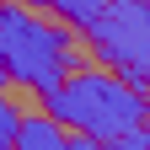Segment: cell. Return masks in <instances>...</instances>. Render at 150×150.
I'll return each instance as SVG.
<instances>
[{"instance_id": "1", "label": "cell", "mask_w": 150, "mask_h": 150, "mask_svg": "<svg viewBox=\"0 0 150 150\" xmlns=\"http://www.w3.org/2000/svg\"><path fill=\"white\" fill-rule=\"evenodd\" d=\"M48 112L75 134L112 145L150 123V97L134 81H118V75H102V70H75L48 91Z\"/></svg>"}, {"instance_id": "2", "label": "cell", "mask_w": 150, "mask_h": 150, "mask_svg": "<svg viewBox=\"0 0 150 150\" xmlns=\"http://www.w3.org/2000/svg\"><path fill=\"white\" fill-rule=\"evenodd\" d=\"M0 38H6L11 81H22V86H32V91L48 97V91L70 75V59H75L70 27L43 22L32 6H22V0H0Z\"/></svg>"}, {"instance_id": "3", "label": "cell", "mask_w": 150, "mask_h": 150, "mask_svg": "<svg viewBox=\"0 0 150 150\" xmlns=\"http://www.w3.org/2000/svg\"><path fill=\"white\" fill-rule=\"evenodd\" d=\"M86 38L112 70H123V81L150 86V0H112Z\"/></svg>"}, {"instance_id": "4", "label": "cell", "mask_w": 150, "mask_h": 150, "mask_svg": "<svg viewBox=\"0 0 150 150\" xmlns=\"http://www.w3.org/2000/svg\"><path fill=\"white\" fill-rule=\"evenodd\" d=\"M16 150H75V139L64 134V123L54 118V112H22Z\"/></svg>"}, {"instance_id": "5", "label": "cell", "mask_w": 150, "mask_h": 150, "mask_svg": "<svg viewBox=\"0 0 150 150\" xmlns=\"http://www.w3.org/2000/svg\"><path fill=\"white\" fill-rule=\"evenodd\" d=\"M43 6H48V11H59V16H64V27H81V32H86V27H97V22H102V11L112 6V0H43Z\"/></svg>"}, {"instance_id": "6", "label": "cell", "mask_w": 150, "mask_h": 150, "mask_svg": "<svg viewBox=\"0 0 150 150\" xmlns=\"http://www.w3.org/2000/svg\"><path fill=\"white\" fill-rule=\"evenodd\" d=\"M16 129H22V112L0 97V150H11V145H16Z\"/></svg>"}, {"instance_id": "7", "label": "cell", "mask_w": 150, "mask_h": 150, "mask_svg": "<svg viewBox=\"0 0 150 150\" xmlns=\"http://www.w3.org/2000/svg\"><path fill=\"white\" fill-rule=\"evenodd\" d=\"M107 150H150V129H134L129 139H112Z\"/></svg>"}, {"instance_id": "8", "label": "cell", "mask_w": 150, "mask_h": 150, "mask_svg": "<svg viewBox=\"0 0 150 150\" xmlns=\"http://www.w3.org/2000/svg\"><path fill=\"white\" fill-rule=\"evenodd\" d=\"M0 81H11V64H6V38H0Z\"/></svg>"}, {"instance_id": "9", "label": "cell", "mask_w": 150, "mask_h": 150, "mask_svg": "<svg viewBox=\"0 0 150 150\" xmlns=\"http://www.w3.org/2000/svg\"><path fill=\"white\" fill-rule=\"evenodd\" d=\"M22 6H43V0H22Z\"/></svg>"}]
</instances>
